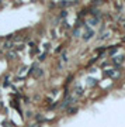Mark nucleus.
Returning <instances> with one entry per match:
<instances>
[{
	"mask_svg": "<svg viewBox=\"0 0 125 127\" xmlns=\"http://www.w3.org/2000/svg\"><path fill=\"white\" fill-rule=\"evenodd\" d=\"M93 35H94V31H93V30H89V28H87L86 34L83 35V38H84V40H90V38L93 37Z\"/></svg>",
	"mask_w": 125,
	"mask_h": 127,
	"instance_id": "f257e3e1",
	"label": "nucleus"
},
{
	"mask_svg": "<svg viewBox=\"0 0 125 127\" xmlns=\"http://www.w3.org/2000/svg\"><path fill=\"white\" fill-rule=\"evenodd\" d=\"M13 47H14V44H13V41H10V40H7L4 44H3V48L4 50H11Z\"/></svg>",
	"mask_w": 125,
	"mask_h": 127,
	"instance_id": "f03ea898",
	"label": "nucleus"
},
{
	"mask_svg": "<svg viewBox=\"0 0 125 127\" xmlns=\"http://www.w3.org/2000/svg\"><path fill=\"white\" fill-rule=\"evenodd\" d=\"M7 58H10V59H14V58H17V54L14 51H9L7 52Z\"/></svg>",
	"mask_w": 125,
	"mask_h": 127,
	"instance_id": "7ed1b4c3",
	"label": "nucleus"
},
{
	"mask_svg": "<svg viewBox=\"0 0 125 127\" xmlns=\"http://www.w3.org/2000/svg\"><path fill=\"white\" fill-rule=\"evenodd\" d=\"M122 61H124V57H122V55H119V57H115V58H114V64H121Z\"/></svg>",
	"mask_w": 125,
	"mask_h": 127,
	"instance_id": "20e7f679",
	"label": "nucleus"
},
{
	"mask_svg": "<svg viewBox=\"0 0 125 127\" xmlns=\"http://www.w3.org/2000/svg\"><path fill=\"white\" fill-rule=\"evenodd\" d=\"M70 4H73V3H72V1H66V0H63V1H61V6H62V7L70 6Z\"/></svg>",
	"mask_w": 125,
	"mask_h": 127,
	"instance_id": "39448f33",
	"label": "nucleus"
},
{
	"mask_svg": "<svg viewBox=\"0 0 125 127\" xmlns=\"http://www.w3.org/2000/svg\"><path fill=\"white\" fill-rule=\"evenodd\" d=\"M76 112H77V107H69V109H68L69 114H73V113H76Z\"/></svg>",
	"mask_w": 125,
	"mask_h": 127,
	"instance_id": "423d86ee",
	"label": "nucleus"
},
{
	"mask_svg": "<svg viewBox=\"0 0 125 127\" xmlns=\"http://www.w3.org/2000/svg\"><path fill=\"white\" fill-rule=\"evenodd\" d=\"M42 75V69H37L34 72V76H37V78H38V76H41Z\"/></svg>",
	"mask_w": 125,
	"mask_h": 127,
	"instance_id": "0eeeda50",
	"label": "nucleus"
},
{
	"mask_svg": "<svg viewBox=\"0 0 125 127\" xmlns=\"http://www.w3.org/2000/svg\"><path fill=\"white\" fill-rule=\"evenodd\" d=\"M76 93H77V95H83V89H82V88H77V89H76Z\"/></svg>",
	"mask_w": 125,
	"mask_h": 127,
	"instance_id": "6e6552de",
	"label": "nucleus"
},
{
	"mask_svg": "<svg viewBox=\"0 0 125 127\" xmlns=\"http://www.w3.org/2000/svg\"><path fill=\"white\" fill-rule=\"evenodd\" d=\"M97 21H98V18H93V20L90 21V24L91 25H94V24H97Z\"/></svg>",
	"mask_w": 125,
	"mask_h": 127,
	"instance_id": "1a4fd4ad",
	"label": "nucleus"
},
{
	"mask_svg": "<svg viewBox=\"0 0 125 127\" xmlns=\"http://www.w3.org/2000/svg\"><path fill=\"white\" fill-rule=\"evenodd\" d=\"M89 85H96V79H89Z\"/></svg>",
	"mask_w": 125,
	"mask_h": 127,
	"instance_id": "9d476101",
	"label": "nucleus"
},
{
	"mask_svg": "<svg viewBox=\"0 0 125 127\" xmlns=\"http://www.w3.org/2000/svg\"><path fill=\"white\" fill-rule=\"evenodd\" d=\"M37 120H38V121H42V120H44V117H42L41 114H37Z\"/></svg>",
	"mask_w": 125,
	"mask_h": 127,
	"instance_id": "9b49d317",
	"label": "nucleus"
},
{
	"mask_svg": "<svg viewBox=\"0 0 125 127\" xmlns=\"http://www.w3.org/2000/svg\"><path fill=\"white\" fill-rule=\"evenodd\" d=\"M114 74V71H105V75H108V76H111Z\"/></svg>",
	"mask_w": 125,
	"mask_h": 127,
	"instance_id": "f8f14e48",
	"label": "nucleus"
},
{
	"mask_svg": "<svg viewBox=\"0 0 125 127\" xmlns=\"http://www.w3.org/2000/svg\"><path fill=\"white\" fill-rule=\"evenodd\" d=\"M73 35H74V37H79V30H77V28L73 31Z\"/></svg>",
	"mask_w": 125,
	"mask_h": 127,
	"instance_id": "ddd939ff",
	"label": "nucleus"
},
{
	"mask_svg": "<svg viewBox=\"0 0 125 127\" xmlns=\"http://www.w3.org/2000/svg\"><path fill=\"white\" fill-rule=\"evenodd\" d=\"M115 52H117V48H114V50H111V51H110V55H114Z\"/></svg>",
	"mask_w": 125,
	"mask_h": 127,
	"instance_id": "4468645a",
	"label": "nucleus"
},
{
	"mask_svg": "<svg viewBox=\"0 0 125 127\" xmlns=\"http://www.w3.org/2000/svg\"><path fill=\"white\" fill-rule=\"evenodd\" d=\"M61 17H66V12H65V10L62 12V14H61Z\"/></svg>",
	"mask_w": 125,
	"mask_h": 127,
	"instance_id": "2eb2a0df",
	"label": "nucleus"
},
{
	"mask_svg": "<svg viewBox=\"0 0 125 127\" xmlns=\"http://www.w3.org/2000/svg\"><path fill=\"white\" fill-rule=\"evenodd\" d=\"M28 127H40V126H38V124H30Z\"/></svg>",
	"mask_w": 125,
	"mask_h": 127,
	"instance_id": "dca6fc26",
	"label": "nucleus"
},
{
	"mask_svg": "<svg viewBox=\"0 0 125 127\" xmlns=\"http://www.w3.org/2000/svg\"><path fill=\"white\" fill-rule=\"evenodd\" d=\"M124 41H125V37H124Z\"/></svg>",
	"mask_w": 125,
	"mask_h": 127,
	"instance_id": "f3484780",
	"label": "nucleus"
}]
</instances>
